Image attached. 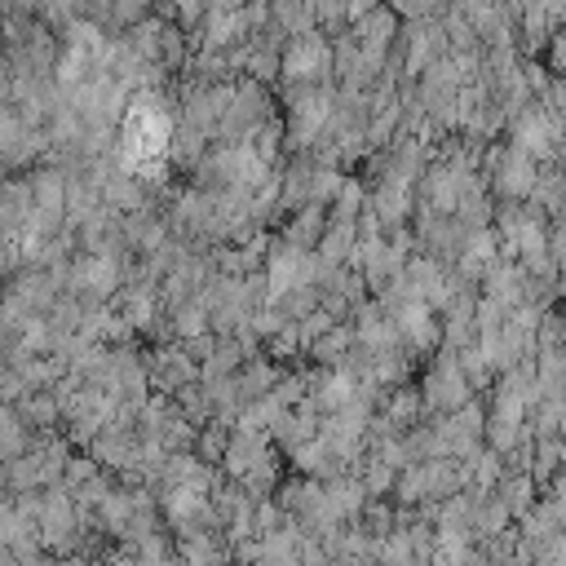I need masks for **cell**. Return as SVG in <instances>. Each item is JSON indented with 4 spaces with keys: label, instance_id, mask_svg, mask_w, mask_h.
<instances>
[{
    "label": "cell",
    "instance_id": "1",
    "mask_svg": "<svg viewBox=\"0 0 566 566\" xmlns=\"http://www.w3.org/2000/svg\"><path fill=\"white\" fill-rule=\"evenodd\" d=\"M279 75L292 84V88H305V84H318L332 75V44L318 35V31H305V35H292L279 53Z\"/></svg>",
    "mask_w": 566,
    "mask_h": 566
},
{
    "label": "cell",
    "instance_id": "2",
    "mask_svg": "<svg viewBox=\"0 0 566 566\" xmlns=\"http://www.w3.org/2000/svg\"><path fill=\"white\" fill-rule=\"evenodd\" d=\"M332 106H336V97H332L327 88H318V84L292 88V93H287V137H292L296 146L318 142V137L327 133Z\"/></svg>",
    "mask_w": 566,
    "mask_h": 566
},
{
    "label": "cell",
    "instance_id": "3",
    "mask_svg": "<svg viewBox=\"0 0 566 566\" xmlns=\"http://www.w3.org/2000/svg\"><path fill=\"white\" fill-rule=\"evenodd\" d=\"M119 279H124V270H119V256H111V252H88V256H80V261L66 270V287H71L75 296H88V301L115 296Z\"/></svg>",
    "mask_w": 566,
    "mask_h": 566
},
{
    "label": "cell",
    "instance_id": "4",
    "mask_svg": "<svg viewBox=\"0 0 566 566\" xmlns=\"http://www.w3.org/2000/svg\"><path fill=\"white\" fill-rule=\"evenodd\" d=\"M513 150L531 159H553L557 155V115H548L539 102H526L513 119Z\"/></svg>",
    "mask_w": 566,
    "mask_h": 566
},
{
    "label": "cell",
    "instance_id": "5",
    "mask_svg": "<svg viewBox=\"0 0 566 566\" xmlns=\"http://www.w3.org/2000/svg\"><path fill=\"white\" fill-rule=\"evenodd\" d=\"M464 402H469V376L460 371L455 354H442V358L429 367V376H424L420 407H429V411H455V407H464Z\"/></svg>",
    "mask_w": 566,
    "mask_h": 566
},
{
    "label": "cell",
    "instance_id": "6",
    "mask_svg": "<svg viewBox=\"0 0 566 566\" xmlns=\"http://www.w3.org/2000/svg\"><path fill=\"white\" fill-rule=\"evenodd\" d=\"M398 44H402V66H407V75H420V71H429L438 57H447V35H442V22H438V18L407 22V31L398 35Z\"/></svg>",
    "mask_w": 566,
    "mask_h": 566
},
{
    "label": "cell",
    "instance_id": "7",
    "mask_svg": "<svg viewBox=\"0 0 566 566\" xmlns=\"http://www.w3.org/2000/svg\"><path fill=\"white\" fill-rule=\"evenodd\" d=\"M491 159H495V177H491V186H495L504 199H526V195L535 190V181H539V164H535L531 155H522V150H495Z\"/></svg>",
    "mask_w": 566,
    "mask_h": 566
},
{
    "label": "cell",
    "instance_id": "8",
    "mask_svg": "<svg viewBox=\"0 0 566 566\" xmlns=\"http://www.w3.org/2000/svg\"><path fill=\"white\" fill-rule=\"evenodd\" d=\"M155 380L164 385V389H181V385H190L195 380V358L181 349V345H168V349H159L155 354Z\"/></svg>",
    "mask_w": 566,
    "mask_h": 566
},
{
    "label": "cell",
    "instance_id": "9",
    "mask_svg": "<svg viewBox=\"0 0 566 566\" xmlns=\"http://www.w3.org/2000/svg\"><path fill=\"white\" fill-rule=\"evenodd\" d=\"M265 4H270V27H279L283 35L318 31L314 27V13H310V0H265Z\"/></svg>",
    "mask_w": 566,
    "mask_h": 566
},
{
    "label": "cell",
    "instance_id": "10",
    "mask_svg": "<svg viewBox=\"0 0 566 566\" xmlns=\"http://www.w3.org/2000/svg\"><path fill=\"white\" fill-rule=\"evenodd\" d=\"M318 234H323V208L301 203V212H296V217H292V226L283 230V243H287V248L310 252V248L318 243Z\"/></svg>",
    "mask_w": 566,
    "mask_h": 566
},
{
    "label": "cell",
    "instance_id": "11",
    "mask_svg": "<svg viewBox=\"0 0 566 566\" xmlns=\"http://www.w3.org/2000/svg\"><path fill=\"white\" fill-rule=\"evenodd\" d=\"M172 332L177 340H195V336H208V310L190 296L181 305H172Z\"/></svg>",
    "mask_w": 566,
    "mask_h": 566
},
{
    "label": "cell",
    "instance_id": "12",
    "mask_svg": "<svg viewBox=\"0 0 566 566\" xmlns=\"http://www.w3.org/2000/svg\"><path fill=\"white\" fill-rule=\"evenodd\" d=\"M22 451H27V429H22V420H18V411L0 407V460L9 464V460L22 455Z\"/></svg>",
    "mask_w": 566,
    "mask_h": 566
},
{
    "label": "cell",
    "instance_id": "13",
    "mask_svg": "<svg viewBox=\"0 0 566 566\" xmlns=\"http://www.w3.org/2000/svg\"><path fill=\"white\" fill-rule=\"evenodd\" d=\"M310 349H314V358H323V363H340V354H345V349H354V332L332 323L318 340H310Z\"/></svg>",
    "mask_w": 566,
    "mask_h": 566
},
{
    "label": "cell",
    "instance_id": "14",
    "mask_svg": "<svg viewBox=\"0 0 566 566\" xmlns=\"http://www.w3.org/2000/svg\"><path fill=\"white\" fill-rule=\"evenodd\" d=\"M18 411H22L31 424H53V420H57V398L44 394V389H35V394H22V398H18Z\"/></svg>",
    "mask_w": 566,
    "mask_h": 566
},
{
    "label": "cell",
    "instance_id": "15",
    "mask_svg": "<svg viewBox=\"0 0 566 566\" xmlns=\"http://www.w3.org/2000/svg\"><path fill=\"white\" fill-rule=\"evenodd\" d=\"M385 9H389L394 18L424 22V18H442V13H447V0H389Z\"/></svg>",
    "mask_w": 566,
    "mask_h": 566
},
{
    "label": "cell",
    "instance_id": "16",
    "mask_svg": "<svg viewBox=\"0 0 566 566\" xmlns=\"http://www.w3.org/2000/svg\"><path fill=\"white\" fill-rule=\"evenodd\" d=\"M164 9L172 13V27L177 31H195L203 22V0H168Z\"/></svg>",
    "mask_w": 566,
    "mask_h": 566
},
{
    "label": "cell",
    "instance_id": "17",
    "mask_svg": "<svg viewBox=\"0 0 566 566\" xmlns=\"http://www.w3.org/2000/svg\"><path fill=\"white\" fill-rule=\"evenodd\" d=\"M310 13H314V27H340L345 22L340 0H310Z\"/></svg>",
    "mask_w": 566,
    "mask_h": 566
},
{
    "label": "cell",
    "instance_id": "18",
    "mask_svg": "<svg viewBox=\"0 0 566 566\" xmlns=\"http://www.w3.org/2000/svg\"><path fill=\"white\" fill-rule=\"evenodd\" d=\"M376 4H380V0H340V13H345V22H358V18H367Z\"/></svg>",
    "mask_w": 566,
    "mask_h": 566
},
{
    "label": "cell",
    "instance_id": "19",
    "mask_svg": "<svg viewBox=\"0 0 566 566\" xmlns=\"http://www.w3.org/2000/svg\"><path fill=\"white\" fill-rule=\"evenodd\" d=\"M9 88H13V66H9L4 53H0V106L9 102Z\"/></svg>",
    "mask_w": 566,
    "mask_h": 566
}]
</instances>
